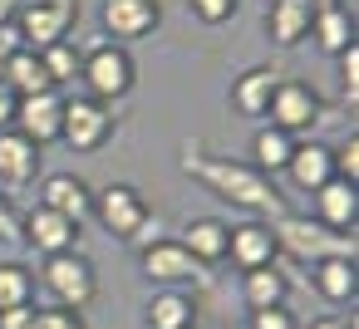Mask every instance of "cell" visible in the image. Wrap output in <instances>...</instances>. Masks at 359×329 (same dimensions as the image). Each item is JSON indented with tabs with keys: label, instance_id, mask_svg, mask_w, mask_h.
I'll return each mask as SVG.
<instances>
[{
	"label": "cell",
	"instance_id": "28",
	"mask_svg": "<svg viewBox=\"0 0 359 329\" xmlns=\"http://www.w3.org/2000/svg\"><path fill=\"white\" fill-rule=\"evenodd\" d=\"M79 59H84V50H79L74 40H60V45L40 50V64H45V74H50V84H55V89L79 79Z\"/></svg>",
	"mask_w": 359,
	"mask_h": 329
},
{
	"label": "cell",
	"instance_id": "27",
	"mask_svg": "<svg viewBox=\"0 0 359 329\" xmlns=\"http://www.w3.org/2000/svg\"><path fill=\"white\" fill-rule=\"evenodd\" d=\"M35 304V275L20 260H0V309Z\"/></svg>",
	"mask_w": 359,
	"mask_h": 329
},
{
	"label": "cell",
	"instance_id": "36",
	"mask_svg": "<svg viewBox=\"0 0 359 329\" xmlns=\"http://www.w3.org/2000/svg\"><path fill=\"white\" fill-rule=\"evenodd\" d=\"M35 324V304H20V309H0V329H30Z\"/></svg>",
	"mask_w": 359,
	"mask_h": 329
},
{
	"label": "cell",
	"instance_id": "29",
	"mask_svg": "<svg viewBox=\"0 0 359 329\" xmlns=\"http://www.w3.org/2000/svg\"><path fill=\"white\" fill-rule=\"evenodd\" d=\"M334 59H339V104L354 108V104H359V40H354L344 55H334Z\"/></svg>",
	"mask_w": 359,
	"mask_h": 329
},
{
	"label": "cell",
	"instance_id": "14",
	"mask_svg": "<svg viewBox=\"0 0 359 329\" xmlns=\"http://www.w3.org/2000/svg\"><path fill=\"white\" fill-rule=\"evenodd\" d=\"M40 206H50V211H60V216H69V221L84 226L89 211H94V192H89L84 177H74V172H55V177L40 182Z\"/></svg>",
	"mask_w": 359,
	"mask_h": 329
},
{
	"label": "cell",
	"instance_id": "9",
	"mask_svg": "<svg viewBox=\"0 0 359 329\" xmlns=\"http://www.w3.org/2000/svg\"><path fill=\"white\" fill-rule=\"evenodd\" d=\"M266 123L280 128V133H290V138L310 133L320 123V94L305 79H280L276 94H271V104H266Z\"/></svg>",
	"mask_w": 359,
	"mask_h": 329
},
{
	"label": "cell",
	"instance_id": "35",
	"mask_svg": "<svg viewBox=\"0 0 359 329\" xmlns=\"http://www.w3.org/2000/svg\"><path fill=\"white\" fill-rule=\"evenodd\" d=\"M15 50H25V45H20V30H15V20H11V25H0V69H6V64L15 59Z\"/></svg>",
	"mask_w": 359,
	"mask_h": 329
},
{
	"label": "cell",
	"instance_id": "21",
	"mask_svg": "<svg viewBox=\"0 0 359 329\" xmlns=\"http://www.w3.org/2000/svg\"><path fill=\"white\" fill-rule=\"evenodd\" d=\"M310 35H315V45L325 55H344L354 45V10L349 6H315Z\"/></svg>",
	"mask_w": 359,
	"mask_h": 329
},
{
	"label": "cell",
	"instance_id": "40",
	"mask_svg": "<svg viewBox=\"0 0 359 329\" xmlns=\"http://www.w3.org/2000/svg\"><path fill=\"white\" fill-rule=\"evenodd\" d=\"M266 6H271V0H266Z\"/></svg>",
	"mask_w": 359,
	"mask_h": 329
},
{
	"label": "cell",
	"instance_id": "22",
	"mask_svg": "<svg viewBox=\"0 0 359 329\" xmlns=\"http://www.w3.org/2000/svg\"><path fill=\"white\" fill-rule=\"evenodd\" d=\"M290 285H285V270L271 260V265H256V270H241V300L246 309H271V304H285Z\"/></svg>",
	"mask_w": 359,
	"mask_h": 329
},
{
	"label": "cell",
	"instance_id": "15",
	"mask_svg": "<svg viewBox=\"0 0 359 329\" xmlns=\"http://www.w3.org/2000/svg\"><path fill=\"white\" fill-rule=\"evenodd\" d=\"M40 148L30 138H20L15 128H0V192L6 187H30L40 177Z\"/></svg>",
	"mask_w": 359,
	"mask_h": 329
},
{
	"label": "cell",
	"instance_id": "39",
	"mask_svg": "<svg viewBox=\"0 0 359 329\" xmlns=\"http://www.w3.org/2000/svg\"><path fill=\"white\" fill-rule=\"evenodd\" d=\"M15 10H20V0H0V25H11Z\"/></svg>",
	"mask_w": 359,
	"mask_h": 329
},
{
	"label": "cell",
	"instance_id": "16",
	"mask_svg": "<svg viewBox=\"0 0 359 329\" xmlns=\"http://www.w3.org/2000/svg\"><path fill=\"white\" fill-rule=\"evenodd\" d=\"M310 20H315V0H271L266 35L276 50H295L300 40H310Z\"/></svg>",
	"mask_w": 359,
	"mask_h": 329
},
{
	"label": "cell",
	"instance_id": "30",
	"mask_svg": "<svg viewBox=\"0 0 359 329\" xmlns=\"http://www.w3.org/2000/svg\"><path fill=\"white\" fill-rule=\"evenodd\" d=\"M30 329H89L79 309H60V304H35V324Z\"/></svg>",
	"mask_w": 359,
	"mask_h": 329
},
{
	"label": "cell",
	"instance_id": "13",
	"mask_svg": "<svg viewBox=\"0 0 359 329\" xmlns=\"http://www.w3.org/2000/svg\"><path fill=\"white\" fill-rule=\"evenodd\" d=\"M315 197V221L320 226H330V231H339V236H354V221H359V187L354 182H344V177H330L320 192H310Z\"/></svg>",
	"mask_w": 359,
	"mask_h": 329
},
{
	"label": "cell",
	"instance_id": "3",
	"mask_svg": "<svg viewBox=\"0 0 359 329\" xmlns=\"http://www.w3.org/2000/svg\"><path fill=\"white\" fill-rule=\"evenodd\" d=\"M40 290H45L50 304H60V309H84V304L99 295V270H94L89 255L60 251V255H45V265H40Z\"/></svg>",
	"mask_w": 359,
	"mask_h": 329
},
{
	"label": "cell",
	"instance_id": "38",
	"mask_svg": "<svg viewBox=\"0 0 359 329\" xmlns=\"http://www.w3.org/2000/svg\"><path fill=\"white\" fill-rule=\"evenodd\" d=\"M305 329H354V314H320V319H310Z\"/></svg>",
	"mask_w": 359,
	"mask_h": 329
},
{
	"label": "cell",
	"instance_id": "31",
	"mask_svg": "<svg viewBox=\"0 0 359 329\" xmlns=\"http://www.w3.org/2000/svg\"><path fill=\"white\" fill-rule=\"evenodd\" d=\"M330 162H334V177H344V182L359 187V138H354V133H349L339 148H330Z\"/></svg>",
	"mask_w": 359,
	"mask_h": 329
},
{
	"label": "cell",
	"instance_id": "37",
	"mask_svg": "<svg viewBox=\"0 0 359 329\" xmlns=\"http://www.w3.org/2000/svg\"><path fill=\"white\" fill-rule=\"evenodd\" d=\"M15 104H20V99L11 94L6 79H0V128H11V123H15Z\"/></svg>",
	"mask_w": 359,
	"mask_h": 329
},
{
	"label": "cell",
	"instance_id": "11",
	"mask_svg": "<svg viewBox=\"0 0 359 329\" xmlns=\"http://www.w3.org/2000/svg\"><path fill=\"white\" fill-rule=\"evenodd\" d=\"M20 241L40 255H60V251H74L79 246V221L50 211V206H30L20 216Z\"/></svg>",
	"mask_w": 359,
	"mask_h": 329
},
{
	"label": "cell",
	"instance_id": "18",
	"mask_svg": "<svg viewBox=\"0 0 359 329\" xmlns=\"http://www.w3.org/2000/svg\"><path fill=\"white\" fill-rule=\"evenodd\" d=\"M226 236H231V226H226L222 216H192V221H187V231H182L177 241H182V251H187L197 265H207V270H212V265H222V260H226Z\"/></svg>",
	"mask_w": 359,
	"mask_h": 329
},
{
	"label": "cell",
	"instance_id": "19",
	"mask_svg": "<svg viewBox=\"0 0 359 329\" xmlns=\"http://www.w3.org/2000/svg\"><path fill=\"white\" fill-rule=\"evenodd\" d=\"M276 84H280V74L266 69V64L241 69V74L231 79V108H236L241 118H266V104H271Z\"/></svg>",
	"mask_w": 359,
	"mask_h": 329
},
{
	"label": "cell",
	"instance_id": "17",
	"mask_svg": "<svg viewBox=\"0 0 359 329\" xmlns=\"http://www.w3.org/2000/svg\"><path fill=\"white\" fill-rule=\"evenodd\" d=\"M226 255H231L236 270H256V265H271L280 251H276L271 226H261V221H236L231 236H226Z\"/></svg>",
	"mask_w": 359,
	"mask_h": 329
},
{
	"label": "cell",
	"instance_id": "32",
	"mask_svg": "<svg viewBox=\"0 0 359 329\" xmlns=\"http://www.w3.org/2000/svg\"><path fill=\"white\" fill-rule=\"evenodd\" d=\"M236 6H241V0H187V10H192L202 25H226V20L236 15Z\"/></svg>",
	"mask_w": 359,
	"mask_h": 329
},
{
	"label": "cell",
	"instance_id": "6",
	"mask_svg": "<svg viewBox=\"0 0 359 329\" xmlns=\"http://www.w3.org/2000/svg\"><path fill=\"white\" fill-rule=\"evenodd\" d=\"M114 128H118V118H114L109 104H99V99H89V94L65 99V118H60V143H65V148H74V153H99V148L114 138Z\"/></svg>",
	"mask_w": 359,
	"mask_h": 329
},
{
	"label": "cell",
	"instance_id": "26",
	"mask_svg": "<svg viewBox=\"0 0 359 329\" xmlns=\"http://www.w3.org/2000/svg\"><path fill=\"white\" fill-rule=\"evenodd\" d=\"M290 153H295V138L290 133H280V128H271V123H261L256 128V138H251V167L256 172H285V162H290Z\"/></svg>",
	"mask_w": 359,
	"mask_h": 329
},
{
	"label": "cell",
	"instance_id": "7",
	"mask_svg": "<svg viewBox=\"0 0 359 329\" xmlns=\"http://www.w3.org/2000/svg\"><path fill=\"white\" fill-rule=\"evenodd\" d=\"M114 241H133L138 236V226L148 221V202H143V192L138 187H128V182H109L104 192H94V211H89Z\"/></svg>",
	"mask_w": 359,
	"mask_h": 329
},
{
	"label": "cell",
	"instance_id": "25",
	"mask_svg": "<svg viewBox=\"0 0 359 329\" xmlns=\"http://www.w3.org/2000/svg\"><path fill=\"white\" fill-rule=\"evenodd\" d=\"M0 79L11 84V94H15V99H30V94H50V89H55L35 50H15V59L0 69Z\"/></svg>",
	"mask_w": 359,
	"mask_h": 329
},
{
	"label": "cell",
	"instance_id": "8",
	"mask_svg": "<svg viewBox=\"0 0 359 329\" xmlns=\"http://www.w3.org/2000/svg\"><path fill=\"white\" fill-rule=\"evenodd\" d=\"M143 280L148 285H163V290H192V285H207V265H197L182 241H153L138 260Z\"/></svg>",
	"mask_w": 359,
	"mask_h": 329
},
{
	"label": "cell",
	"instance_id": "2",
	"mask_svg": "<svg viewBox=\"0 0 359 329\" xmlns=\"http://www.w3.org/2000/svg\"><path fill=\"white\" fill-rule=\"evenodd\" d=\"M79 84H84V94L99 99V104H118V99H128L133 84H138V64H133L128 45L99 40L94 50H84V59H79Z\"/></svg>",
	"mask_w": 359,
	"mask_h": 329
},
{
	"label": "cell",
	"instance_id": "5",
	"mask_svg": "<svg viewBox=\"0 0 359 329\" xmlns=\"http://www.w3.org/2000/svg\"><path fill=\"white\" fill-rule=\"evenodd\" d=\"M271 236H276V251H285V255H295V260L354 255V236H339V231H330V226H320V221H310V216H290V211L271 226Z\"/></svg>",
	"mask_w": 359,
	"mask_h": 329
},
{
	"label": "cell",
	"instance_id": "12",
	"mask_svg": "<svg viewBox=\"0 0 359 329\" xmlns=\"http://www.w3.org/2000/svg\"><path fill=\"white\" fill-rule=\"evenodd\" d=\"M60 118H65V94L50 89V94H30V99H20L11 128H15L20 138H30L35 148H45V143H60Z\"/></svg>",
	"mask_w": 359,
	"mask_h": 329
},
{
	"label": "cell",
	"instance_id": "1",
	"mask_svg": "<svg viewBox=\"0 0 359 329\" xmlns=\"http://www.w3.org/2000/svg\"><path fill=\"white\" fill-rule=\"evenodd\" d=\"M182 172H187L192 182H202L212 197H222V202H231V206H241V211L285 216L280 187H276L266 172H256L251 162H231V158H217V153H207V148H187V153H182Z\"/></svg>",
	"mask_w": 359,
	"mask_h": 329
},
{
	"label": "cell",
	"instance_id": "33",
	"mask_svg": "<svg viewBox=\"0 0 359 329\" xmlns=\"http://www.w3.org/2000/svg\"><path fill=\"white\" fill-rule=\"evenodd\" d=\"M251 329H300L290 304H271V309H251Z\"/></svg>",
	"mask_w": 359,
	"mask_h": 329
},
{
	"label": "cell",
	"instance_id": "23",
	"mask_svg": "<svg viewBox=\"0 0 359 329\" xmlns=\"http://www.w3.org/2000/svg\"><path fill=\"white\" fill-rule=\"evenodd\" d=\"M143 319H148V329H192L197 300H192L187 290H158V295L148 300Z\"/></svg>",
	"mask_w": 359,
	"mask_h": 329
},
{
	"label": "cell",
	"instance_id": "34",
	"mask_svg": "<svg viewBox=\"0 0 359 329\" xmlns=\"http://www.w3.org/2000/svg\"><path fill=\"white\" fill-rule=\"evenodd\" d=\"M0 241H20V211L6 192H0Z\"/></svg>",
	"mask_w": 359,
	"mask_h": 329
},
{
	"label": "cell",
	"instance_id": "4",
	"mask_svg": "<svg viewBox=\"0 0 359 329\" xmlns=\"http://www.w3.org/2000/svg\"><path fill=\"white\" fill-rule=\"evenodd\" d=\"M79 25V0H20L15 10V30L25 50H50L60 40H69Z\"/></svg>",
	"mask_w": 359,
	"mask_h": 329
},
{
	"label": "cell",
	"instance_id": "10",
	"mask_svg": "<svg viewBox=\"0 0 359 329\" xmlns=\"http://www.w3.org/2000/svg\"><path fill=\"white\" fill-rule=\"evenodd\" d=\"M99 20H104V35L114 45H133L163 25V0H104Z\"/></svg>",
	"mask_w": 359,
	"mask_h": 329
},
{
	"label": "cell",
	"instance_id": "24",
	"mask_svg": "<svg viewBox=\"0 0 359 329\" xmlns=\"http://www.w3.org/2000/svg\"><path fill=\"white\" fill-rule=\"evenodd\" d=\"M315 290L325 295V300H354V290H359V265H354V255H330V260H315Z\"/></svg>",
	"mask_w": 359,
	"mask_h": 329
},
{
	"label": "cell",
	"instance_id": "20",
	"mask_svg": "<svg viewBox=\"0 0 359 329\" xmlns=\"http://www.w3.org/2000/svg\"><path fill=\"white\" fill-rule=\"evenodd\" d=\"M330 177H334L330 143H295V153H290V162H285V182L300 187V192H320Z\"/></svg>",
	"mask_w": 359,
	"mask_h": 329
}]
</instances>
